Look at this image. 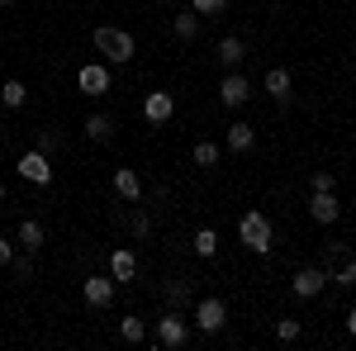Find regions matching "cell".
<instances>
[{
    "label": "cell",
    "instance_id": "1",
    "mask_svg": "<svg viewBox=\"0 0 356 351\" xmlns=\"http://www.w3.org/2000/svg\"><path fill=\"white\" fill-rule=\"evenodd\" d=\"M95 53L110 57L114 67H124V62H134L138 43H134V33H129V28H110V24H100V28H95Z\"/></svg>",
    "mask_w": 356,
    "mask_h": 351
},
{
    "label": "cell",
    "instance_id": "2",
    "mask_svg": "<svg viewBox=\"0 0 356 351\" xmlns=\"http://www.w3.org/2000/svg\"><path fill=\"white\" fill-rule=\"evenodd\" d=\"M238 238H243L247 252H257V256H266L271 252V218L261 214V209H247L243 218H238Z\"/></svg>",
    "mask_w": 356,
    "mask_h": 351
},
{
    "label": "cell",
    "instance_id": "3",
    "mask_svg": "<svg viewBox=\"0 0 356 351\" xmlns=\"http://www.w3.org/2000/svg\"><path fill=\"white\" fill-rule=\"evenodd\" d=\"M223 323H228V304H223L219 295H209V299H200V304H195V327H200L204 337L223 332Z\"/></svg>",
    "mask_w": 356,
    "mask_h": 351
},
{
    "label": "cell",
    "instance_id": "4",
    "mask_svg": "<svg viewBox=\"0 0 356 351\" xmlns=\"http://www.w3.org/2000/svg\"><path fill=\"white\" fill-rule=\"evenodd\" d=\"M157 342H162L166 351H181L186 342H191V327H186V318H181V309H171V313L157 318Z\"/></svg>",
    "mask_w": 356,
    "mask_h": 351
},
{
    "label": "cell",
    "instance_id": "5",
    "mask_svg": "<svg viewBox=\"0 0 356 351\" xmlns=\"http://www.w3.org/2000/svg\"><path fill=\"white\" fill-rule=\"evenodd\" d=\"M219 100H223V109H243L247 100H252V81H247L238 67H233V72H223V81H219Z\"/></svg>",
    "mask_w": 356,
    "mask_h": 351
},
{
    "label": "cell",
    "instance_id": "6",
    "mask_svg": "<svg viewBox=\"0 0 356 351\" xmlns=\"http://www.w3.org/2000/svg\"><path fill=\"white\" fill-rule=\"evenodd\" d=\"M19 176H24L29 186H48V181H53V162H48V152H38V147L24 152V157H19Z\"/></svg>",
    "mask_w": 356,
    "mask_h": 351
},
{
    "label": "cell",
    "instance_id": "7",
    "mask_svg": "<svg viewBox=\"0 0 356 351\" xmlns=\"http://www.w3.org/2000/svg\"><path fill=\"white\" fill-rule=\"evenodd\" d=\"M309 214H314V223H337L342 218V199L332 190H314L309 195Z\"/></svg>",
    "mask_w": 356,
    "mask_h": 351
},
{
    "label": "cell",
    "instance_id": "8",
    "mask_svg": "<svg viewBox=\"0 0 356 351\" xmlns=\"http://www.w3.org/2000/svg\"><path fill=\"white\" fill-rule=\"evenodd\" d=\"M323 285H328V270L323 266H304V270H295V280H290V290H295L300 299L323 295Z\"/></svg>",
    "mask_w": 356,
    "mask_h": 351
},
{
    "label": "cell",
    "instance_id": "9",
    "mask_svg": "<svg viewBox=\"0 0 356 351\" xmlns=\"http://www.w3.org/2000/svg\"><path fill=\"white\" fill-rule=\"evenodd\" d=\"M171 114H176L171 90H147V100H143V119H147V124H166Z\"/></svg>",
    "mask_w": 356,
    "mask_h": 351
},
{
    "label": "cell",
    "instance_id": "10",
    "mask_svg": "<svg viewBox=\"0 0 356 351\" xmlns=\"http://www.w3.org/2000/svg\"><path fill=\"white\" fill-rule=\"evenodd\" d=\"M76 85H81V95H105L110 90V72L100 62H86L81 72H76Z\"/></svg>",
    "mask_w": 356,
    "mask_h": 351
},
{
    "label": "cell",
    "instance_id": "11",
    "mask_svg": "<svg viewBox=\"0 0 356 351\" xmlns=\"http://www.w3.org/2000/svg\"><path fill=\"white\" fill-rule=\"evenodd\" d=\"M81 290L90 309H105V304H114V275H86Z\"/></svg>",
    "mask_w": 356,
    "mask_h": 351
},
{
    "label": "cell",
    "instance_id": "12",
    "mask_svg": "<svg viewBox=\"0 0 356 351\" xmlns=\"http://www.w3.org/2000/svg\"><path fill=\"white\" fill-rule=\"evenodd\" d=\"M114 195H119L124 204H134L138 195H143V181H138L134 166H119V171H114Z\"/></svg>",
    "mask_w": 356,
    "mask_h": 351
},
{
    "label": "cell",
    "instance_id": "13",
    "mask_svg": "<svg viewBox=\"0 0 356 351\" xmlns=\"http://www.w3.org/2000/svg\"><path fill=\"white\" fill-rule=\"evenodd\" d=\"M110 275H114V285H124V280H134V275H138V256L129 252V247L110 252Z\"/></svg>",
    "mask_w": 356,
    "mask_h": 351
},
{
    "label": "cell",
    "instance_id": "14",
    "mask_svg": "<svg viewBox=\"0 0 356 351\" xmlns=\"http://www.w3.org/2000/svg\"><path fill=\"white\" fill-rule=\"evenodd\" d=\"M15 243L24 247V252H33V256H38V252H43V223H33V218H24V223L15 228Z\"/></svg>",
    "mask_w": 356,
    "mask_h": 351
},
{
    "label": "cell",
    "instance_id": "15",
    "mask_svg": "<svg viewBox=\"0 0 356 351\" xmlns=\"http://www.w3.org/2000/svg\"><path fill=\"white\" fill-rule=\"evenodd\" d=\"M266 95L280 100V105L290 100V72H285V67H271V72H266Z\"/></svg>",
    "mask_w": 356,
    "mask_h": 351
},
{
    "label": "cell",
    "instance_id": "16",
    "mask_svg": "<svg viewBox=\"0 0 356 351\" xmlns=\"http://www.w3.org/2000/svg\"><path fill=\"white\" fill-rule=\"evenodd\" d=\"M252 142H257L252 124H228V152H252Z\"/></svg>",
    "mask_w": 356,
    "mask_h": 351
},
{
    "label": "cell",
    "instance_id": "17",
    "mask_svg": "<svg viewBox=\"0 0 356 351\" xmlns=\"http://www.w3.org/2000/svg\"><path fill=\"white\" fill-rule=\"evenodd\" d=\"M243 57H247V43H243V38H223V43H219V62H223V72L243 67Z\"/></svg>",
    "mask_w": 356,
    "mask_h": 351
},
{
    "label": "cell",
    "instance_id": "18",
    "mask_svg": "<svg viewBox=\"0 0 356 351\" xmlns=\"http://www.w3.org/2000/svg\"><path fill=\"white\" fill-rule=\"evenodd\" d=\"M86 138H90V142H110L114 138V119L110 114H90V119H86Z\"/></svg>",
    "mask_w": 356,
    "mask_h": 351
},
{
    "label": "cell",
    "instance_id": "19",
    "mask_svg": "<svg viewBox=\"0 0 356 351\" xmlns=\"http://www.w3.org/2000/svg\"><path fill=\"white\" fill-rule=\"evenodd\" d=\"M166 304H171V309H186V304H191V280H186V275H171V280H166Z\"/></svg>",
    "mask_w": 356,
    "mask_h": 351
},
{
    "label": "cell",
    "instance_id": "20",
    "mask_svg": "<svg viewBox=\"0 0 356 351\" xmlns=\"http://www.w3.org/2000/svg\"><path fill=\"white\" fill-rule=\"evenodd\" d=\"M24 100H29V85L24 81H5V85H0V105H5V109H24Z\"/></svg>",
    "mask_w": 356,
    "mask_h": 351
},
{
    "label": "cell",
    "instance_id": "21",
    "mask_svg": "<svg viewBox=\"0 0 356 351\" xmlns=\"http://www.w3.org/2000/svg\"><path fill=\"white\" fill-rule=\"evenodd\" d=\"M119 337L138 347V342H147V323H143L138 313H129V318H119Z\"/></svg>",
    "mask_w": 356,
    "mask_h": 351
},
{
    "label": "cell",
    "instance_id": "22",
    "mask_svg": "<svg viewBox=\"0 0 356 351\" xmlns=\"http://www.w3.org/2000/svg\"><path fill=\"white\" fill-rule=\"evenodd\" d=\"M191 247H195V256H214V252H219V233H214V228H200L191 238Z\"/></svg>",
    "mask_w": 356,
    "mask_h": 351
},
{
    "label": "cell",
    "instance_id": "23",
    "mask_svg": "<svg viewBox=\"0 0 356 351\" xmlns=\"http://www.w3.org/2000/svg\"><path fill=\"white\" fill-rule=\"evenodd\" d=\"M195 166H204V171H209V166H219V157H223V147L219 142H195Z\"/></svg>",
    "mask_w": 356,
    "mask_h": 351
},
{
    "label": "cell",
    "instance_id": "24",
    "mask_svg": "<svg viewBox=\"0 0 356 351\" xmlns=\"http://www.w3.org/2000/svg\"><path fill=\"white\" fill-rule=\"evenodd\" d=\"M171 28H176V38H186V43H195V33H200V19H195V10H186V15H176V19H171Z\"/></svg>",
    "mask_w": 356,
    "mask_h": 351
},
{
    "label": "cell",
    "instance_id": "25",
    "mask_svg": "<svg viewBox=\"0 0 356 351\" xmlns=\"http://www.w3.org/2000/svg\"><path fill=\"white\" fill-rule=\"evenodd\" d=\"M275 337H280V342H300L304 323H300V318H280V323H275Z\"/></svg>",
    "mask_w": 356,
    "mask_h": 351
},
{
    "label": "cell",
    "instance_id": "26",
    "mask_svg": "<svg viewBox=\"0 0 356 351\" xmlns=\"http://www.w3.org/2000/svg\"><path fill=\"white\" fill-rule=\"evenodd\" d=\"M10 270H15L19 280H29V275H33V252H15V261H10Z\"/></svg>",
    "mask_w": 356,
    "mask_h": 351
},
{
    "label": "cell",
    "instance_id": "27",
    "mask_svg": "<svg viewBox=\"0 0 356 351\" xmlns=\"http://www.w3.org/2000/svg\"><path fill=\"white\" fill-rule=\"evenodd\" d=\"M62 147V133L57 129H38V152H57Z\"/></svg>",
    "mask_w": 356,
    "mask_h": 351
},
{
    "label": "cell",
    "instance_id": "28",
    "mask_svg": "<svg viewBox=\"0 0 356 351\" xmlns=\"http://www.w3.org/2000/svg\"><path fill=\"white\" fill-rule=\"evenodd\" d=\"M129 228H134V238H147V233H152V218L143 214V209H134V214H129Z\"/></svg>",
    "mask_w": 356,
    "mask_h": 351
},
{
    "label": "cell",
    "instance_id": "29",
    "mask_svg": "<svg viewBox=\"0 0 356 351\" xmlns=\"http://www.w3.org/2000/svg\"><path fill=\"white\" fill-rule=\"evenodd\" d=\"M191 10H195V15H223L228 0H191Z\"/></svg>",
    "mask_w": 356,
    "mask_h": 351
},
{
    "label": "cell",
    "instance_id": "30",
    "mask_svg": "<svg viewBox=\"0 0 356 351\" xmlns=\"http://www.w3.org/2000/svg\"><path fill=\"white\" fill-rule=\"evenodd\" d=\"M323 256H328V266H337V261L352 256V247H347V243H328V247H323Z\"/></svg>",
    "mask_w": 356,
    "mask_h": 351
},
{
    "label": "cell",
    "instance_id": "31",
    "mask_svg": "<svg viewBox=\"0 0 356 351\" xmlns=\"http://www.w3.org/2000/svg\"><path fill=\"white\" fill-rule=\"evenodd\" d=\"M309 186H314V190H332V186H337V176H332V171H314Z\"/></svg>",
    "mask_w": 356,
    "mask_h": 351
},
{
    "label": "cell",
    "instance_id": "32",
    "mask_svg": "<svg viewBox=\"0 0 356 351\" xmlns=\"http://www.w3.org/2000/svg\"><path fill=\"white\" fill-rule=\"evenodd\" d=\"M10 261H15V243H5V238H0V266H10Z\"/></svg>",
    "mask_w": 356,
    "mask_h": 351
},
{
    "label": "cell",
    "instance_id": "33",
    "mask_svg": "<svg viewBox=\"0 0 356 351\" xmlns=\"http://www.w3.org/2000/svg\"><path fill=\"white\" fill-rule=\"evenodd\" d=\"M347 332L356 337V309H347Z\"/></svg>",
    "mask_w": 356,
    "mask_h": 351
},
{
    "label": "cell",
    "instance_id": "34",
    "mask_svg": "<svg viewBox=\"0 0 356 351\" xmlns=\"http://www.w3.org/2000/svg\"><path fill=\"white\" fill-rule=\"evenodd\" d=\"M0 204H5V181H0Z\"/></svg>",
    "mask_w": 356,
    "mask_h": 351
},
{
    "label": "cell",
    "instance_id": "35",
    "mask_svg": "<svg viewBox=\"0 0 356 351\" xmlns=\"http://www.w3.org/2000/svg\"><path fill=\"white\" fill-rule=\"evenodd\" d=\"M5 5H10V0H0V10H5Z\"/></svg>",
    "mask_w": 356,
    "mask_h": 351
}]
</instances>
